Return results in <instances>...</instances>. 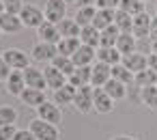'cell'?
I'll return each instance as SVG.
<instances>
[{
    "mask_svg": "<svg viewBox=\"0 0 157 140\" xmlns=\"http://www.w3.org/2000/svg\"><path fill=\"white\" fill-rule=\"evenodd\" d=\"M133 84L140 86V88H146V86H157V73L153 69H144L140 73L133 76Z\"/></svg>",
    "mask_w": 157,
    "mask_h": 140,
    "instance_id": "cell-28",
    "label": "cell"
},
{
    "mask_svg": "<svg viewBox=\"0 0 157 140\" xmlns=\"http://www.w3.org/2000/svg\"><path fill=\"white\" fill-rule=\"evenodd\" d=\"M142 2H148V0H142Z\"/></svg>",
    "mask_w": 157,
    "mask_h": 140,
    "instance_id": "cell-49",
    "label": "cell"
},
{
    "mask_svg": "<svg viewBox=\"0 0 157 140\" xmlns=\"http://www.w3.org/2000/svg\"><path fill=\"white\" fill-rule=\"evenodd\" d=\"M20 99L26 103V106H30V108H39L41 103H45V95H43V91H39V88H24V93L20 95Z\"/></svg>",
    "mask_w": 157,
    "mask_h": 140,
    "instance_id": "cell-23",
    "label": "cell"
},
{
    "mask_svg": "<svg viewBox=\"0 0 157 140\" xmlns=\"http://www.w3.org/2000/svg\"><path fill=\"white\" fill-rule=\"evenodd\" d=\"M93 80V65L90 67H75V71L69 76V84L75 88H82L86 84H90Z\"/></svg>",
    "mask_w": 157,
    "mask_h": 140,
    "instance_id": "cell-15",
    "label": "cell"
},
{
    "mask_svg": "<svg viewBox=\"0 0 157 140\" xmlns=\"http://www.w3.org/2000/svg\"><path fill=\"white\" fill-rule=\"evenodd\" d=\"M136 41H138V39H136L131 33H121L118 41H116V50H118L123 56L133 54V52H136Z\"/></svg>",
    "mask_w": 157,
    "mask_h": 140,
    "instance_id": "cell-26",
    "label": "cell"
},
{
    "mask_svg": "<svg viewBox=\"0 0 157 140\" xmlns=\"http://www.w3.org/2000/svg\"><path fill=\"white\" fill-rule=\"evenodd\" d=\"M37 114L41 121L45 123H52V125H58L63 121V112H60V106H56L54 101H45L37 108Z\"/></svg>",
    "mask_w": 157,
    "mask_h": 140,
    "instance_id": "cell-7",
    "label": "cell"
},
{
    "mask_svg": "<svg viewBox=\"0 0 157 140\" xmlns=\"http://www.w3.org/2000/svg\"><path fill=\"white\" fill-rule=\"evenodd\" d=\"M30 56H33V60H37V63H52V60L58 56V48H56L54 43L39 41V43L33 45Z\"/></svg>",
    "mask_w": 157,
    "mask_h": 140,
    "instance_id": "cell-2",
    "label": "cell"
},
{
    "mask_svg": "<svg viewBox=\"0 0 157 140\" xmlns=\"http://www.w3.org/2000/svg\"><path fill=\"white\" fill-rule=\"evenodd\" d=\"M148 37H151V41H157V15L151 20V33H148Z\"/></svg>",
    "mask_w": 157,
    "mask_h": 140,
    "instance_id": "cell-42",
    "label": "cell"
},
{
    "mask_svg": "<svg viewBox=\"0 0 157 140\" xmlns=\"http://www.w3.org/2000/svg\"><path fill=\"white\" fill-rule=\"evenodd\" d=\"M97 60L99 63H105L110 67L123 63V54L116 50V48H97Z\"/></svg>",
    "mask_w": 157,
    "mask_h": 140,
    "instance_id": "cell-18",
    "label": "cell"
},
{
    "mask_svg": "<svg viewBox=\"0 0 157 140\" xmlns=\"http://www.w3.org/2000/svg\"><path fill=\"white\" fill-rule=\"evenodd\" d=\"M114 13L116 11H110V9H97L95 13V20H93V26L99 28V30H105L114 24Z\"/></svg>",
    "mask_w": 157,
    "mask_h": 140,
    "instance_id": "cell-25",
    "label": "cell"
},
{
    "mask_svg": "<svg viewBox=\"0 0 157 140\" xmlns=\"http://www.w3.org/2000/svg\"><path fill=\"white\" fill-rule=\"evenodd\" d=\"M17 134L15 125H5V127H0V140H13Z\"/></svg>",
    "mask_w": 157,
    "mask_h": 140,
    "instance_id": "cell-38",
    "label": "cell"
},
{
    "mask_svg": "<svg viewBox=\"0 0 157 140\" xmlns=\"http://www.w3.org/2000/svg\"><path fill=\"white\" fill-rule=\"evenodd\" d=\"M24 80H26V86H28V88H39V91H43V88L48 86L43 71L37 69V67H26V69H24Z\"/></svg>",
    "mask_w": 157,
    "mask_h": 140,
    "instance_id": "cell-13",
    "label": "cell"
},
{
    "mask_svg": "<svg viewBox=\"0 0 157 140\" xmlns=\"http://www.w3.org/2000/svg\"><path fill=\"white\" fill-rule=\"evenodd\" d=\"M20 18H22V22H24L26 28H39L45 22V13L39 7H35V5H26L24 11L20 13Z\"/></svg>",
    "mask_w": 157,
    "mask_h": 140,
    "instance_id": "cell-6",
    "label": "cell"
},
{
    "mask_svg": "<svg viewBox=\"0 0 157 140\" xmlns=\"http://www.w3.org/2000/svg\"><path fill=\"white\" fill-rule=\"evenodd\" d=\"M151 50H153V54H157V41H151Z\"/></svg>",
    "mask_w": 157,
    "mask_h": 140,
    "instance_id": "cell-46",
    "label": "cell"
},
{
    "mask_svg": "<svg viewBox=\"0 0 157 140\" xmlns=\"http://www.w3.org/2000/svg\"><path fill=\"white\" fill-rule=\"evenodd\" d=\"M118 37H121V30L112 24L110 28L101 30V43H99V48H116Z\"/></svg>",
    "mask_w": 157,
    "mask_h": 140,
    "instance_id": "cell-31",
    "label": "cell"
},
{
    "mask_svg": "<svg viewBox=\"0 0 157 140\" xmlns=\"http://www.w3.org/2000/svg\"><path fill=\"white\" fill-rule=\"evenodd\" d=\"M140 91H142L144 106H148L151 110H157V86H146V88H140Z\"/></svg>",
    "mask_w": 157,
    "mask_h": 140,
    "instance_id": "cell-36",
    "label": "cell"
},
{
    "mask_svg": "<svg viewBox=\"0 0 157 140\" xmlns=\"http://www.w3.org/2000/svg\"><path fill=\"white\" fill-rule=\"evenodd\" d=\"M110 78H112V67L97 60V63L93 65V80H90V84H93L95 88H103Z\"/></svg>",
    "mask_w": 157,
    "mask_h": 140,
    "instance_id": "cell-10",
    "label": "cell"
},
{
    "mask_svg": "<svg viewBox=\"0 0 157 140\" xmlns=\"http://www.w3.org/2000/svg\"><path fill=\"white\" fill-rule=\"evenodd\" d=\"M112 78H114V80H118V82H123V84L133 82V73H131L123 63H118V65H114V67H112Z\"/></svg>",
    "mask_w": 157,
    "mask_h": 140,
    "instance_id": "cell-34",
    "label": "cell"
},
{
    "mask_svg": "<svg viewBox=\"0 0 157 140\" xmlns=\"http://www.w3.org/2000/svg\"><path fill=\"white\" fill-rule=\"evenodd\" d=\"M103 91H105L114 101H118V99H125V97H127V84H123V82H118V80H114V78H110V80L105 82Z\"/></svg>",
    "mask_w": 157,
    "mask_h": 140,
    "instance_id": "cell-24",
    "label": "cell"
},
{
    "mask_svg": "<svg viewBox=\"0 0 157 140\" xmlns=\"http://www.w3.org/2000/svg\"><path fill=\"white\" fill-rule=\"evenodd\" d=\"M52 65H54V67H56L58 71H63V73H65L67 78H69V76H71V73L75 71V65H73V60H71L69 56H60V54H58V56H56V58L52 60Z\"/></svg>",
    "mask_w": 157,
    "mask_h": 140,
    "instance_id": "cell-33",
    "label": "cell"
},
{
    "mask_svg": "<svg viewBox=\"0 0 157 140\" xmlns=\"http://www.w3.org/2000/svg\"><path fill=\"white\" fill-rule=\"evenodd\" d=\"M28 129L37 136V140H58V129H56V125L45 123V121H41V119H35Z\"/></svg>",
    "mask_w": 157,
    "mask_h": 140,
    "instance_id": "cell-4",
    "label": "cell"
},
{
    "mask_svg": "<svg viewBox=\"0 0 157 140\" xmlns=\"http://www.w3.org/2000/svg\"><path fill=\"white\" fill-rule=\"evenodd\" d=\"M65 2H75V0H65Z\"/></svg>",
    "mask_w": 157,
    "mask_h": 140,
    "instance_id": "cell-48",
    "label": "cell"
},
{
    "mask_svg": "<svg viewBox=\"0 0 157 140\" xmlns=\"http://www.w3.org/2000/svg\"><path fill=\"white\" fill-rule=\"evenodd\" d=\"M112 140H136V138H131V136H114Z\"/></svg>",
    "mask_w": 157,
    "mask_h": 140,
    "instance_id": "cell-45",
    "label": "cell"
},
{
    "mask_svg": "<svg viewBox=\"0 0 157 140\" xmlns=\"http://www.w3.org/2000/svg\"><path fill=\"white\" fill-rule=\"evenodd\" d=\"M80 41H82L84 45L99 48V43H101V30L95 28L93 24H90V26H84V28L80 30Z\"/></svg>",
    "mask_w": 157,
    "mask_h": 140,
    "instance_id": "cell-21",
    "label": "cell"
},
{
    "mask_svg": "<svg viewBox=\"0 0 157 140\" xmlns=\"http://www.w3.org/2000/svg\"><path fill=\"white\" fill-rule=\"evenodd\" d=\"M123 65H125V67L136 76V73H140V71L148 69V56H144V54H140V52H133V54L123 56Z\"/></svg>",
    "mask_w": 157,
    "mask_h": 140,
    "instance_id": "cell-9",
    "label": "cell"
},
{
    "mask_svg": "<svg viewBox=\"0 0 157 140\" xmlns=\"http://www.w3.org/2000/svg\"><path fill=\"white\" fill-rule=\"evenodd\" d=\"M5 13V5H2V0H0V15Z\"/></svg>",
    "mask_w": 157,
    "mask_h": 140,
    "instance_id": "cell-47",
    "label": "cell"
},
{
    "mask_svg": "<svg viewBox=\"0 0 157 140\" xmlns=\"http://www.w3.org/2000/svg\"><path fill=\"white\" fill-rule=\"evenodd\" d=\"M151 15L144 11V13H140V15H136L133 18V30H131V35L136 37V39H144V37H148V33H151Z\"/></svg>",
    "mask_w": 157,
    "mask_h": 140,
    "instance_id": "cell-12",
    "label": "cell"
},
{
    "mask_svg": "<svg viewBox=\"0 0 157 140\" xmlns=\"http://www.w3.org/2000/svg\"><path fill=\"white\" fill-rule=\"evenodd\" d=\"M56 26H58L60 37H80V30H82L73 18H65V20H60Z\"/></svg>",
    "mask_w": 157,
    "mask_h": 140,
    "instance_id": "cell-27",
    "label": "cell"
},
{
    "mask_svg": "<svg viewBox=\"0 0 157 140\" xmlns=\"http://www.w3.org/2000/svg\"><path fill=\"white\" fill-rule=\"evenodd\" d=\"M97 0H75V7L82 9V7H95Z\"/></svg>",
    "mask_w": 157,
    "mask_h": 140,
    "instance_id": "cell-43",
    "label": "cell"
},
{
    "mask_svg": "<svg viewBox=\"0 0 157 140\" xmlns=\"http://www.w3.org/2000/svg\"><path fill=\"white\" fill-rule=\"evenodd\" d=\"M114 26H116L121 33H131V30H133V18H131L129 13L116 9V13H114Z\"/></svg>",
    "mask_w": 157,
    "mask_h": 140,
    "instance_id": "cell-30",
    "label": "cell"
},
{
    "mask_svg": "<svg viewBox=\"0 0 157 140\" xmlns=\"http://www.w3.org/2000/svg\"><path fill=\"white\" fill-rule=\"evenodd\" d=\"M118 9H121V11H125V13H129L131 18H136V15H140V13H144V11H146L142 0H121Z\"/></svg>",
    "mask_w": 157,
    "mask_h": 140,
    "instance_id": "cell-32",
    "label": "cell"
},
{
    "mask_svg": "<svg viewBox=\"0 0 157 140\" xmlns=\"http://www.w3.org/2000/svg\"><path fill=\"white\" fill-rule=\"evenodd\" d=\"M155 9H157V5H155Z\"/></svg>",
    "mask_w": 157,
    "mask_h": 140,
    "instance_id": "cell-51",
    "label": "cell"
},
{
    "mask_svg": "<svg viewBox=\"0 0 157 140\" xmlns=\"http://www.w3.org/2000/svg\"><path fill=\"white\" fill-rule=\"evenodd\" d=\"M43 13H45V20L48 22L58 24L60 20L67 18V2H65V0H48Z\"/></svg>",
    "mask_w": 157,
    "mask_h": 140,
    "instance_id": "cell-5",
    "label": "cell"
},
{
    "mask_svg": "<svg viewBox=\"0 0 157 140\" xmlns=\"http://www.w3.org/2000/svg\"><path fill=\"white\" fill-rule=\"evenodd\" d=\"M2 5H5V13H13V15H20L26 7L24 0H2Z\"/></svg>",
    "mask_w": 157,
    "mask_h": 140,
    "instance_id": "cell-37",
    "label": "cell"
},
{
    "mask_svg": "<svg viewBox=\"0 0 157 140\" xmlns=\"http://www.w3.org/2000/svg\"><path fill=\"white\" fill-rule=\"evenodd\" d=\"M95 58H97V48H90V45H84V43L71 56V60H73L75 67H90L95 63Z\"/></svg>",
    "mask_w": 157,
    "mask_h": 140,
    "instance_id": "cell-8",
    "label": "cell"
},
{
    "mask_svg": "<svg viewBox=\"0 0 157 140\" xmlns=\"http://www.w3.org/2000/svg\"><path fill=\"white\" fill-rule=\"evenodd\" d=\"M75 93H78V88L67 82L63 88L54 91V103H56V106H69V103L75 101Z\"/></svg>",
    "mask_w": 157,
    "mask_h": 140,
    "instance_id": "cell-20",
    "label": "cell"
},
{
    "mask_svg": "<svg viewBox=\"0 0 157 140\" xmlns=\"http://www.w3.org/2000/svg\"><path fill=\"white\" fill-rule=\"evenodd\" d=\"M95 13H97V7H82V9L75 11V18H73V20L78 22L80 28H84V26H90V24H93Z\"/></svg>",
    "mask_w": 157,
    "mask_h": 140,
    "instance_id": "cell-29",
    "label": "cell"
},
{
    "mask_svg": "<svg viewBox=\"0 0 157 140\" xmlns=\"http://www.w3.org/2000/svg\"><path fill=\"white\" fill-rule=\"evenodd\" d=\"M37 35L41 37V41H45V43H54V45L63 39V37H60V33H58V26H56V24H52V22H48V20L37 28Z\"/></svg>",
    "mask_w": 157,
    "mask_h": 140,
    "instance_id": "cell-14",
    "label": "cell"
},
{
    "mask_svg": "<svg viewBox=\"0 0 157 140\" xmlns=\"http://www.w3.org/2000/svg\"><path fill=\"white\" fill-rule=\"evenodd\" d=\"M26 88V80H24V71H11V76L7 78V93L11 95H22Z\"/></svg>",
    "mask_w": 157,
    "mask_h": 140,
    "instance_id": "cell-19",
    "label": "cell"
},
{
    "mask_svg": "<svg viewBox=\"0 0 157 140\" xmlns=\"http://www.w3.org/2000/svg\"><path fill=\"white\" fill-rule=\"evenodd\" d=\"M148 69H153L157 73V54H151L148 56Z\"/></svg>",
    "mask_w": 157,
    "mask_h": 140,
    "instance_id": "cell-44",
    "label": "cell"
},
{
    "mask_svg": "<svg viewBox=\"0 0 157 140\" xmlns=\"http://www.w3.org/2000/svg\"><path fill=\"white\" fill-rule=\"evenodd\" d=\"M11 76V67H9V63L0 56V80H5L7 82V78Z\"/></svg>",
    "mask_w": 157,
    "mask_h": 140,
    "instance_id": "cell-40",
    "label": "cell"
},
{
    "mask_svg": "<svg viewBox=\"0 0 157 140\" xmlns=\"http://www.w3.org/2000/svg\"><path fill=\"white\" fill-rule=\"evenodd\" d=\"M118 5H121V0H97L95 2L97 9H110V11H116Z\"/></svg>",
    "mask_w": 157,
    "mask_h": 140,
    "instance_id": "cell-39",
    "label": "cell"
},
{
    "mask_svg": "<svg viewBox=\"0 0 157 140\" xmlns=\"http://www.w3.org/2000/svg\"><path fill=\"white\" fill-rule=\"evenodd\" d=\"M93 101H95V112H99V114H108L114 108V99L103 88H95V99Z\"/></svg>",
    "mask_w": 157,
    "mask_h": 140,
    "instance_id": "cell-17",
    "label": "cell"
},
{
    "mask_svg": "<svg viewBox=\"0 0 157 140\" xmlns=\"http://www.w3.org/2000/svg\"><path fill=\"white\" fill-rule=\"evenodd\" d=\"M80 45H82L80 37H63V39L56 43L58 54H60V56H69V58L78 52V48H80Z\"/></svg>",
    "mask_w": 157,
    "mask_h": 140,
    "instance_id": "cell-22",
    "label": "cell"
},
{
    "mask_svg": "<svg viewBox=\"0 0 157 140\" xmlns=\"http://www.w3.org/2000/svg\"><path fill=\"white\" fill-rule=\"evenodd\" d=\"M2 58L9 63V67H11L13 71H24L26 67H30V63H28V54H26L24 50H17V48H9V50H5V52H2Z\"/></svg>",
    "mask_w": 157,
    "mask_h": 140,
    "instance_id": "cell-3",
    "label": "cell"
},
{
    "mask_svg": "<svg viewBox=\"0 0 157 140\" xmlns=\"http://www.w3.org/2000/svg\"><path fill=\"white\" fill-rule=\"evenodd\" d=\"M93 99H95V88H93V84H86V86L78 88L73 106H75V110L80 114H88L90 110H95V101Z\"/></svg>",
    "mask_w": 157,
    "mask_h": 140,
    "instance_id": "cell-1",
    "label": "cell"
},
{
    "mask_svg": "<svg viewBox=\"0 0 157 140\" xmlns=\"http://www.w3.org/2000/svg\"><path fill=\"white\" fill-rule=\"evenodd\" d=\"M43 76H45V84H48V88H54V91L63 88V86L67 84V80H69V78H67L63 71H58L54 65L45 67V69H43Z\"/></svg>",
    "mask_w": 157,
    "mask_h": 140,
    "instance_id": "cell-11",
    "label": "cell"
},
{
    "mask_svg": "<svg viewBox=\"0 0 157 140\" xmlns=\"http://www.w3.org/2000/svg\"><path fill=\"white\" fill-rule=\"evenodd\" d=\"M17 121V110L11 106H0V127L5 125H15Z\"/></svg>",
    "mask_w": 157,
    "mask_h": 140,
    "instance_id": "cell-35",
    "label": "cell"
},
{
    "mask_svg": "<svg viewBox=\"0 0 157 140\" xmlns=\"http://www.w3.org/2000/svg\"><path fill=\"white\" fill-rule=\"evenodd\" d=\"M0 35H2V30H0Z\"/></svg>",
    "mask_w": 157,
    "mask_h": 140,
    "instance_id": "cell-50",
    "label": "cell"
},
{
    "mask_svg": "<svg viewBox=\"0 0 157 140\" xmlns=\"http://www.w3.org/2000/svg\"><path fill=\"white\" fill-rule=\"evenodd\" d=\"M13 140H37V136L30 129H17V134H15Z\"/></svg>",
    "mask_w": 157,
    "mask_h": 140,
    "instance_id": "cell-41",
    "label": "cell"
},
{
    "mask_svg": "<svg viewBox=\"0 0 157 140\" xmlns=\"http://www.w3.org/2000/svg\"><path fill=\"white\" fill-rule=\"evenodd\" d=\"M22 28H24V22H22L20 15H13V13H2L0 15V30L2 33L13 35V33H20Z\"/></svg>",
    "mask_w": 157,
    "mask_h": 140,
    "instance_id": "cell-16",
    "label": "cell"
}]
</instances>
